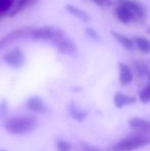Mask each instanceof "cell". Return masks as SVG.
<instances>
[{
    "mask_svg": "<svg viewBox=\"0 0 150 151\" xmlns=\"http://www.w3.org/2000/svg\"><path fill=\"white\" fill-rule=\"evenodd\" d=\"M150 71L149 66L144 61L135 60L133 61V72L136 74L138 77H144L147 76V73Z\"/></svg>",
    "mask_w": 150,
    "mask_h": 151,
    "instance_id": "cell-16",
    "label": "cell"
},
{
    "mask_svg": "<svg viewBox=\"0 0 150 151\" xmlns=\"http://www.w3.org/2000/svg\"><path fill=\"white\" fill-rule=\"evenodd\" d=\"M95 4L101 7H110L113 5V0H92Z\"/></svg>",
    "mask_w": 150,
    "mask_h": 151,
    "instance_id": "cell-24",
    "label": "cell"
},
{
    "mask_svg": "<svg viewBox=\"0 0 150 151\" xmlns=\"http://www.w3.org/2000/svg\"><path fill=\"white\" fill-rule=\"evenodd\" d=\"M110 34L113 37V39L116 42H118L123 48H126L128 50H133L135 48V40L133 38L128 37V36L124 35L122 33H119V32L115 30H111Z\"/></svg>",
    "mask_w": 150,
    "mask_h": 151,
    "instance_id": "cell-10",
    "label": "cell"
},
{
    "mask_svg": "<svg viewBox=\"0 0 150 151\" xmlns=\"http://www.w3.org/2000/svg\"><path fill=\"white\" fill-rule=\"evenodd\" d=\"M113 14L114 17L122 24H130L135 22V14H133L132 10L121 4H116Z\"/></svg>",
    "mask_w": 150,
    "mask_h": 151,
    "instance_id": "cell-8",
    "label": "cell"
},
{
    "mask_svg": "<svg viewBox=\"0 0 150 151\" xmlns=\"http://www.w3.org/2000/svg\"><path fill=\"white\" fill-rule=\"evenodd\" d=\"M147 77H148V84L145 86L143 90L140 91L139 93V98H140V101L143 104H148L150 102V71L147 73Z\"/></svg>",
    "mask_w": 150,
    "mask_h": 151,
    "instance_id": "cell-18",
    "label": "cell"
},
{
    "mask_svg": "<svg viewBox=\"0 0 150 151\" xmlns=\"http://www.w3.org/2000/svg\"><path fill=\"white\" fill-rule=\"evenodd\" d=\"M70 113L72 115V117L77 121H83L85 119L86 115H88V112H83L81 110H78L76 107L70 108Z\"/></svg>",
    "mask_w": 150,
    "mask_h": 151,
    "instance_id": "cell-20",
    "label": "cell"
},
{
    "mask_svg": "<svg viewBox=\"0 0 150 151\" xmlns=\"http://www.w3.org/2000/svg\"><path fill=\"white\" fill-rule=\"evenodd\" d=\"M16 0H0V14L9 12L14 7Z\"/></svg>",
    "mask_w": 150,
    "mask_h": 151,
    "instance_id": "cell-19",
    "label": "cell"
},
{
    "mask_svg": "<svg viewBox=\"0 0 150 151\" xmlns=\"http://www.w3.org/2000/svg\"><path fill=\"white\" fill-rule=\"evenodd\" d=\"M128 125L140 133H150V120L141 117H133L128 121Z\"/></svg>",
    "mask_w": 150,
    "mask_h": 151,
    "instance_id": "cell-12",
    "label": "cell"
},
{
    "mask_svg": "<svg viewBox=\"0 0 150 151\" xmlns=\"http://www.w3.org/2000/svg\"><path fill=\"white\" fill-rule=\"evenodd\" d=\"M67 36V33L63 29L56 28L52 26L33 28L29 38L32 40H52V42H57L58 40Z\"/></svg>",
    "mask_w": 150,
    "mask_h": 151,
    "instance_id": "cell-3",
    "label": "cell"
},
{
    "mask_svg": "<svg viewBox=\"0 0 150 151\" xmlns=\"http://www.w3.org/2000/svg\"><path fill=\"white\" fill-rule=\"evenodd\" d=\"M38 2H39V0H18V1L14 2V7L8 12V17L14 18V17L21 14V12H24L27 8L31 7L33 5H36Z\"/></svg>",
    "mask_w": 150,
    "mask_h": 151,
    "instance_id": "cell-11",
    "label": "cell"
},
{
    "mask_svg": "<svg viewBox=\"0 0 150 151\" xmlns=\"http://www.w3.org/2000/svg\"><path fill=\"white\" fill-rule=\"evenodd\" d=\"M2 60L9 67L19 69V68L24 66L26 58H25L24 52L20 48H12V50H8L3 55Z\"/></svg>",
    "mask_w": 150,
    "mask_h": 151,
    "instance_id": "cell-6",
    "label": "cell"
},
{
    "mask_svg": "<svg viewBox=\"0 0 150 151\" xmlns=\"http://www.w3.org/2000/svg\"><path fill=\"white\" fill-rule=\"evenodd\" d=\"M57 48H58L59 52H61L62 55H66V56H74L77 52V47L76 44L74 43L71 38H69L68 36H65L64 38L58 40L57 42H55Z\"/></svg>",
    "mask_w": 150,
    "mask_h": 151,
    "instance_id": "cell-7",
    "label": "cell"
},
{
    "mask_svg": "<svg viewBox=\"0 0 150 151\" xmlns=\"http://www.w3.org/2000/svg\"><path fill=\"white\" fill-rule=\"evenodd\" d=\"M150 145V133H140L124 138L112 147V151H134Z\"/></svg>",
    "mask_w": 150,
    "mask_h": 151,
    "instance_id": "cell-2",
    "label": "cell"
},
{
    "mask_svg": "<svg viewBox=\"0 0 150 151\" xmlns=\"http://www.w3.org/2000/svg\"><path fill=\"white\" fill-rule=\"evenodd\" d=\"M135 47L144 55L150 54V39L144 36H138L135 38Z\"/></svg>",
    "mask_w": 150,
    "mask_h": 151,
    "instance_id": "cell-17",
    "label": "cell"
},
{
    "mask_svg": "<svg viewBox=\"0 0 150 151\" xmlns=\"http://www.w3.org/2000/svg\"><path fill=\"white\" fill-rule=\"evenodd\" d=\"M57 148L59 151H70L71 150V144L64 140H61L57 143Z\"/></svg>",
    "mask_w": 150,
    "mask_h": 151,
    "instance_id": "cell-23",
    "label": "cell"
},
{
    "mask_svg": "<svg viewBox=\"0 0 150 151\" xmlns=\"http://www.w3.org/2000/svg\"><path fill=\"white\" fill-rule=\"evenodd\" d=\"M66 10L71 14V16L75 17L76 19H78L79 21L83 23H88L90 22V17L85 10L81 9V8L77 7L72 4H67L66 5Z\"/></svg>",
    "mask_w": 150,
    "mask_h": 151,
    "instance_id": "cell-14",
    "label": "cell"
},
{
    "mask_svg": "<svg viewBox=\"0 0 150 151\" xmlns=\"http://www.w3.org/2000/svg\"><path fill=\"white\" fill-rule=\"evenodd\" d=\"M118 69H119V82L122 86H128L132 83L134 80V72L133 69L126 64L119 62L118 63Z\"/></svg>",
    "mask_w": 150,
    "mask_h": 151,
    "instance_id": "cell-9",
    "label": "cell"
},
{
    "mask_svg": "<svg viewBox=\"0 0 150 151\" xmlns=\"http://www.w3.org/2000/svg\"><path fill=\"white\" fill-rule=\"evenodd\" d=\"M116 4H121V5L126 6L130 8L135 14V22L142 23L146 20L147 18V10L140 2L136 0H116Z\"/></svg>",
    "mask_w": 150,
    "mask_h": 151,
    "instance_id": "cell-5",
    "label": "cell"
},
{
    "mask_svg": "<svg viewBox=\"0 0 150 151\" xmlns=\"http://www.w3.org/2000/svg\"><path fill=\"white\" fill-rule=\"evenodd\" d=\"M27 108L31 111L34 112H40V113H44L47 111V107L44 104V101L39 97H31L27 101Z\"/></svg>",
    "mask_w": 150,
    "mask_h": 151,
    "instance_id": "cell-13",
    "label": "cell"
},
{
    "mask_svg": "<svg viewBox=\"0 0 150 151\" xmlns=\"http://www.w3.org/2000/svg\"><path fill=\"white\" fill-rule=\"evenodd\" d=\"M0 151H6V150H4V149H0Z\"/></svg>",
    "mask_w": 150,
    "mask_h": 151,
    "instance_id": "cell-27",
    "label": "cell"
},
{
    "mask_svg": "<svg viewBox=\"0 0 150 151\" xmlns=\"http://www.w3.org/2000/svg\"><path fill=\"white\" fill-rule=\"evenodd\" d=\"M37 119L30 115H19L8 117L4 122V129L11 135H24L34 131Z\"/></svg>",
    "mask_w": 150,
    "mask_h": 151,
    "instance_id": "cell-1",
    "label": "cell"
},
{
    "mask_svg": "<svg viewBox=\"0 0 150 151\" xmlns=\"http://www.w3.org/2000/svg\"><path fill=\"white\" fill-rule=\"evenodd\" d=\"M78 151H104L100 148L93 146L90 144H88L85 142H80L79 146H78Z\"/></svg>",
    "mask_w": 150,
    "mask_h": 151,
    "instance_id": "cell-22",
    "label": "cell"
},
{
    "mask_svg": "<svg viewBox=\"0 0 150 151\" xmlns=\"http://www.w3.org/2000/svg\"><path fill=\"white\" fill-rule=\"evenodd\" d=\"M32 30H33V27L25 26V27H21V28H19V29H14V30L8 32L3 37L0 38V50L6 47V46L9 45V44L14 43L17 40L23 39V38H25V37H29Z\"/></svg>",
    "mask_w": 150,
    "mask_h": 151,
    "instance_id": "cell-4",
    "label": "cell"
},
{
    "mask_svg": "<svg viewBox=\"0 0 150 151\" xmlns=\"http://www.w3.org/2000/svg\"><path fill=\"white\" fill-rule=\"evenodd\" d=\"M6 111H7V104L5 100H2L0 103V113H6Z\"/></svg>",
    "mask_w": 150,
    "mask_h": 151,
    "instance_id": "cell-25",
    "label": "cell"
},
{
    "mask_svg": "<svg viewBox=\"0 0 150 151\" xmlns=\"http://www.w3.org/2000/svg\"><path fill=\"white\" fill-rule=\"evenodd\" d=\"M136 103V98L132 97V96L124 95L121 91H117L114 95V105L117 108H123L124 106L132 105V104Z\"/></svg>",
    "mask_w": 150,
    "mask_h": 151,
    "instance_id": "cell-15",
    "label": "cell"
},
{
    "mask_svg": "<svg viewBox=\"0 0 150 151\" xmlns=\"http://www.w3.org/2000/svg\"><path fill=\"white\" fill-rule=\"evenodd\" d=\"M85 34L90 39L94 40V41H99L100 40V34L99 32L94 29L93 27H86L85 28Z\"/></svg>",
    "mask_w": 150,
    "mask_h": 151,
    "instance_id": "cell-21",
    "label": "cell"
},
{
    "mask_svg": "<svg viewBox=\"0 0 150 151\" xmlns=\"http://www.w3.org/2000/svg\"><path fill=\"white\" fill-rule=\"evenodd\" d=\"M146 32H147L148 34H150V27H148V28L146 29Z\"/></svg>",
    "mask_w": 150,
    "mask_h": 151,
    "instance_id": "cell-26",
    "label": "cell"
}]
</instances>
